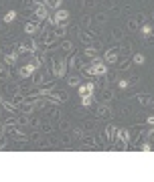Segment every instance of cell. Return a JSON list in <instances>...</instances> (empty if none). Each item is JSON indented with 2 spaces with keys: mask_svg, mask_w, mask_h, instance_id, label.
<instances>
[{
  "mask_svg": "<svg viewBox=\"0 0 154 182\" xmlns=\"http://www.w3.org/2000/svg\"><path fill=\"white\" fill-rule=\"evenodd\" d=\"M85 71H87V75H103V73H106V65L101 61H95V65L87 67Z\"/></svg>",
  "mask_w": 154,
  "mask_h": 182,
  "instance_id": "cell-4",
  "label": "cell"
},
{
  "mask_svg": "<svg viewBox=\"0 0 154 182\" xmlns=\"http://www.w3.org/2000/svg\"><path fill=\"white\" fill-rule=\"evenodd\" d=\"M0 103H2V95H0Z\"/></svg>",
  "mask_w": 154,
  "mask_h": 182,
  "instance_id": "cell-30",
  "label": "cell"
},
{
  "mask_svg": "<svg viewBox=\"0 0 154 182\" xmlns=\"http://www.w3.org/2000/svg\"><path fill=\"white\" fill-rule=\"evenodd\" d=\"M140 148L144 150V152H150V150H152V146H150V144H148V142H146V144H142V146H140Z\"/></svg>",
  "mask_w": 154,
  "mask_h": 182,
  "instance_id": "cell-25",
  "label": "cell"
},
{
  "mask_svg": "<svg viewBox=\"0 0 154 182\" xmlns=\"http://www.w3.org/2000/svg\"><path fill=\"white\" fill-rule=\"evenodd\" d=\"M118 138H120L122 144H128L130 142V132L128 129H118Z\"/></svg>",
  "mask_w": 154,
  "mask_h": 182,
  "instance_id": "cell-7",
  "label": "cell"
},
{
  "mask_svg": "<svg viewBox=\"0 0 154 182\" xmlns=\"http://www.w3.org/2000/svg\"><path fill=\"white\" fill-rule=\"evenodd\" d=\"M146 121H148L150 125H154V115H150V117H148V120H146Z\"/></svg>",
  "mask_w": 154,
  "mask_h": 182,
  "instance_id": "cell-27",
  "label": "cell"
},
{
  "mask_svg": "<svg viewBox=\"0 0 154 182\" xmlns=\"http://www.w3.org/2000/svg\"><path fill=\"white\" fill-rule=\"evenodd\" d=\"M107 113H110V109H107V105H99V109H97V115L101 117V115H107Z\"/></svg>",
  "mask_w": 154,
  "mask_h": 182,
  "instance_id": "cell-18",
  "label": "cell"
},
{
  "mask_svg": "<svg viewBox=\"0 0 154 182\" xmlns=\"http://www.w3.org/2000/svg\"><path fill=\"white\" fill-rule=\"evenodd\" d=\"M47 20H49L51 24H55V26H59V24H65V22L69 20V12H67L65 8H59L57 12H55L53 16H49Z\"/></svg>",
  "mask_w": 154,
  "mask_h": 182,
  "instance_id": "cell-1",
  "label": "cell"
},
{
  "mask_svg": "<svg viewBox=\"0 0 154 182\" xmlns=\"http://www.w3.org/2000/svg\"><path fill=\"white\" fill-rule=\"evenodd\" d=\"M93 91H95V85H93V83H87V85H79V87H77L79 97H83V95H93Z\"/></svg>",
  "mask_w": 154,
  "mask_h": 182,
  "instance_id": "cell-5",
  "label": "cell"
},
{
  "mask_svg": "<svg viewBox=\"0 0 154 182\" xmlns=\"http://www.w3.org/2000/svg\"><path fill=\"white\" fill-rule=\"evenodd\" d=\"M37 30H38V24H37V22H26V24H24V33L34 34Z\"/></svg>",
  "mask_w": 154,
  "mask_h": 182,
  "instance_id": "cell-9",
  "label": "cell"
},
{
  "mask_svg": "<svg viewBox=\"0 0 154 182\" xmlns=\"http://www.w3.org/2000/svg\"><path fill=\"white\" fill-rule=\"evenodd\" d=\"M34 83H38V85H41V83H45V81H43V73H37V75H34Z\"/></svg>",
  "mask_w": 154,
  "mask_h": 182,
  "instance_id": "cell-22",
  "label": "cell"
},
{
  "mask_svg": "<svg viewBox=\"0 0 154 182\" xmlns=\"http://www.w3.org/2000/svg\"><path fill=\"white\" fill-rule=\"evenodd\" d=\"M65 71H67L65 61H63V59H55V61H53V75L55 77H63V75H65Z\"/></svg>",
  "mask_w": 154,
  "mask_h": 182,
  "instance_id": "cell-3",
  "label": "cell"
},
{
  "mask_svg": "<svg viewBox=\"0 0 154 182\" xmlns=\"http://www.w3.org/2000/svg\"><path fill=\"white\" fill-rule=\"evenodd\" d=\"M91 97H93V95H83V97H81V105H83V107H89V105H91V101H93Z\"/></svg>",
  "mask_w": 154,
  "mask_h": 182,
  "instance_id": "cell-14",
  "label": "cell"
},
{
  "mask_svg": "<svg viewBox=\"0 0 154 182\" xmlns=\"http://www.w3.org/2000/svg\"><path fill=\"white\" fill-rule=\"evenodd\" d=\"M116 134H118V128H114V125H107V128H106V136H107L110 142H114V140H116Z\"/></svg>",
  "mask_w": 154,
  "mask_h": 182,
  "instance_id": "cell-8",
  "label": "cell"
},
{
  "mask_svg": "<svg viewBox=\"0 0 154 182\" xmlns=\"http://www.w3.org/2000/svg\"><path fill=\"white\" fill-rule=\"evenodd\" d=\"M34 14H37L38 20H47V18H49V8H47V4H38L37 8H34Z\"/></svg>",
  "mask_w": 154,
  "mask_h": 182,
  "instance_id": "cell-6",
  "label": "cell"
},
{
  "mask_svg": "<svg viewBox=\"0 0 154 182\" xmlns=\"http://www.w3.org/2000/svg\"><path fill=\"white\" fill-rule=\"evenodd\" d=\"M134 63H136V65H144V63H146V57H144V55H134Z\"/></svg>",
  "mask_w": 154,
  "mask_h": 182,
  "instance_id": "cell-16",
  "label": "cell"
},
{
  "mask_svg": "<svg viewBox=\"0 0 154 182\" xmlns=\"http://www.w3.org/2000/svg\"><path fill=\"white\" fill-rule=\"evenodd\" d=\"M6 77H8V65H0V79H6Z\"/></svg>",
  "mask_w": 154,
  "mask_h": 182,
  "instance_id": "cell-15",
  "label": "cell"
},
{
  "mask_svg": "<svg viewBox=\"0 0 154 182\" xmlns=\"http://www.w3.org/2000/svg\"><path fill=\"white\" fill-rule=\"evenodd\" d=\"M69 63H71V65H69L71 69H77V67H79V59H77V57H71V61H69Z\"/></svg>",
  "mask_w": 154,
  "mask_h": 182,
  "instance_id": "cell-21",
  "label": "cell"
},
{
  "mask_svg": "<svg viewBox=\"0 0 154 182\" xmlns=\"http://www.w3.org/2000/svg\"><path fill=\"white\" fill-rule=\"evenodd\" d=\"M150 138H154V129H150Z\"/></svg>",
  "mask_w": 154,
  "mask_h": 182,
  "instance_id": "cell-28",
  "label": "cell"
},
{
  "mask_svg": "<svg viewBox=\"0 0 154 182\" xmlns=\"http://www.w3.org/2000/svg\"><path fill=\"white\" fill-rule=\"evenodd\" d=\"M118 85H120V87H122V89H126V87L130 85V81H120V83H118Z\"/></svg>",
  "mask_w": 154,
  "mask_h": 182,
  "instance_id": "cell-26",
  "label": "cell"
},
{
  "mask_svg": "<svg viewBox=\"0 0 154 182\" xmlns=\"http://www.w3.org/2000/svg\"><path fill=\"white\" fill-rule=\"evenodd\" d=\"M61 2H63V0H45V4L51 6V8H55V10L61 8Z\"/></svg>",
  "mask_w": 154,
  "mask_h": 182,
  "instance_id": "cell-11",
  "label": "cell"
},
{
  "mask_svg": "<svg viewBox=\"0 0 154 182\" xmlns=\"http://www.w3.org/2000/svg\"><path fill=\"white\" fill-rule=\"evenodd\" d=\"M106 61H107V63H116V61H118V55L107 51V53H106Z\"/></svg>",
  "mask_w": 154,
  "mask_h": 182,
  "instance_id": "cell-17",
  "label": "cell"
},
{
  "mask_svg": "<svg viewBox=\"0 0 154 182\" xmlns=\"http://www.w3.org/2000/svg\"><path fill=\"white\" fill-rule=\"evenodd\" d=\"M12 20H16V12L14 10H8L4 14V22H12Z\"/></svg>",
  "mask_w": 154,
  "mask_h": 182,
  "instance_id": "cell-13",
  "label": "cell"
},
{
  "mask_svg": "<svg viewBox=\"0 0 154 182\" xmlns=\"http://www.w3.org/2000/svg\"><path fill=\"white\" fill-rule=\"evenodd\" d=\"M69 87H79V85H81V79H79V77H77V75H73V77H69Z\"/></svg>",
  "mask_w": 154,
  "mask_h": 182,
  "instance_id": "cell-12",
  "label": "cell"
},
{
  "mask_svg": "<svg viewBox=\"0 0 154 182\" xmlns=\"http://www.w3.org/2000/svg\"><path fill=\"white\" fill-rule=\"evenodd\" d=\"M38 69V61H33V63H26V65H22V67L18 69V75L20 77H30L34 71Z\"/></svg>",
  "mask_w": 154,
  "mask_h": 182,
  "instance_id": "cell-2",
  "label": "cell"
},
{
  "mask_svg": "<svg viewBox=\"0 0 154 182\" xmlns=\"http://www.w3.org/2000/svg\"><path fill=\"white\" fill-rule=\"evenodd\" d=\"M0 138H2V129H0Z\"/></svg>",
  "mask_w": 154,
  "mask_h": 182,
  "instance_id": "cell-29",
  "label": "cell"
},
{
  "mask_svg": "<svg viewBox=\"0 0 154 182\" xmlns=\"http://www.w3.org/2000/svg\"><path fill=\"white\" fill-rule=\"evenodd\" d=\"M85 55H87V57H95V55H97V51H95L93 47H87V49H85Z\"/></svg>",
  "mask_w": 154,
  "mask_h": 182,
  "instance_id": "cell-20",
  "label": "cell"
},
{
  "mask_svg": "<svg viewBox=\"0 0 154 182\" xmlns=\"http://www.w3.org/2000/svg\"><path fill=\"white\" fill-rule=\"evenodd\" d=\"M138 101H140V103H148L150 99H148V95H140V97H138Z\"/></svg>",
  "mask_w": 154,
  "mask_h": 182,
  "instance_id": "cell-24",
  "label": "cell"
},
{
  "mask_svg": "<svg viewBox=\"0 0 154 182\" xmlns=\"http://www.w3.org/2000/svg\"><path fill=\"white\" fill-rule=\"evenodd\" d=\"M0 55H2V51H0Z\"/></svg>",
  "mask_w": 154,
  "mask_h": 182,
  "instance_id": "cell-31",
  "label": "cell"
},
{
  "mask_svg": "<svg viewBox=\"0 0 154 182\" xmlns=\"http://www.w3.org/2000/svg\"><path fill=\"white\" fill-rule=\"evenodd\" d=\"M61 47H63V51H71V47H73V45H71V41H65V43H63Z\"/></svg>",
  "mask_w": 154,
  "mask_h": 182,
  "instance_id": "cell-23",
  "label": "cell"
},
{
  "mask_svg": "<svg viewBox=\"0 0 154 182\" xmlns=\"http://www.w3.org/2000/svg\"><path fill=\"white\" fill-rule=\"evenodd\" d=\"M16 61H18V53H8V55L4 57V63H6V65H14Z\"/></svg>",
  "mask_w": 154,
  "mask_h": 182,
  "instance_id": "cell-10",
  "label": "cell"
},
{
  "mask_svg": "<svg viewBox=\"0 0 154 182\" xmlns=\"http://www.w3.org/2000/svg\"><path fill=\"white\" fill-rule=\"evenodd\" d=\"M140 33L144 34V37H148V34H150V33H152V29H150L148 24H142V29H140Z\"/></svg>",
  "mask_w": 154,
  "mask_h": 182,
  "instance_id": "cell-19",
  "label": "cell"
}]
</instances>
